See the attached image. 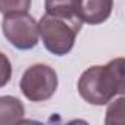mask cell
<instances>
[{
  "instance_id": "obj_1",
  "label": "cell",
  "mask_w": 125,
  "mask_h": 125,
  "mask_svg": "<svg viewBox=\"0 0 125 125\" xmlns=\"http://www.w3.org/2000/svg\"><path fill=\"white\" fill-rule=\"evenodd\" d=\"M125 62L113 59L106 65H94L85 69L78 80V93L90 104L103 106L125 90Z\"/></svg>"
},
{
  "instance_id": "obj_2",
  "label": "cell",
  "mask_w": 125,
  "mask_h": 125,
  "mask_svg": "<svg viewBox=\"0 0 125 125\" xmlns=\"http://www.w3.org/2000/svg\"><path fill=\"white\" fill-rule=\"evenodd\" d=\"M81 27L83 21L78 16L63 18L44 13L38 22V34L50 53L65 56L72 50Z\"/></svg>"
},
{
  "instance_id": "obj_3",
  "label": "cell",
  "mask_w": 125,
  "mask_h": 125,
  "mask_svg": "<svg viewBox=\"0 0 125 125\" xmlns=\"http://www.w3.org/2000/svg\"><path fill=\"white\" fill-rule=\"evenodd\" d=\"M19 88L28 100L46 102L56 93L57 74L49 65L35 63L24 72Z\"/></svg>"
},
{
  "instance_id": "obj_4",
  "label": "cell",
  "mask_w": 125,
  "mask_h": 125,
  "mask_svg": "<svg viewBox=\"0 0 125 125\" xmlns=\"http://www.w3.org/2000/svg\"><path fill=\"white\" fill-rule=\"evenodd\" d=\"M3 35L6 40L19 50L34 49L38 43V22L27 12L6 13L2 22Z\"/></svg>"
},
{
  "instance_id": "obj_5",
  "label": "cell",
  "mask_w": 125,
  "mask_h": 125,
  "mask_svg": "<svg viewBox=\"0 0 125 125\" xmlns=\"http://www.w3.org/2000/svg\"><path fill=\"white\" fill-rule=\"evenodd\" d=\"M113 9V0H80L77 13L83 24L99 25L109 19Z\"/></svg>"
},
{
  "instance_id": "obj_6",
  "label": "cell",
  "mask_w": 125,
  "mask_h": 125,
  "mask_svg": "<svg viewBox=\"0 0 125 125\" xmlns=\"http://www.w3.org/2000/svg\"><path fill=\"white\" fill-rule=\"evenodd\" d=\"M25 107L13 96H0V125H12L24 119Z\"/></svg>"
},
{
  "instance_id": "obj_7",
  "label": "cell",
  "mask_w": 125,
  "mask_h": 125,
  "mask_svg": "<svg viewBox=\"0 0 125 125\" xmlns=\"http://www.w3.org/2000/svg\"><path fill=\"white\" fill-rule=\"evenodd\" d=\"M78 2L80 0H44L46 13L54 16H63V18L78 16L77 13Z\"/></svg>"
},
{
  "instance_id": "obj_8",
  "label": "cell",
  "mask_w": 125,
  "mask_h": 125,
  "mask_svg": "<svg viewBox=\"0 0 125 125\" xmlns=\"http://www.w3.org/2000/svg\"><path fill=\"white\" fill-rule=\"evenodd\" d=\"M32 0H0V13L10 12H28Z\"/></svg>"
},
{
  "instance_id": "obj_9",
  "label": "cell",
  "mask_w": 125,
  "mask_h": 125,
  "mask_svg": "<svg viewBox=\"0 0 125 125\" xmlns=\"http://www.w3.org/2000/svg\"><path fill=\"white\" fill-rule=\"evenodd\" d=\"M12 78V63L9 57L0 52V88L5 87Z\"/></svg>"
}]
</instances>
